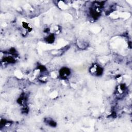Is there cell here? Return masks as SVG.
Masks as SVG:
<instances>
[{
	"mask_svg": "<svg viewBox=\"0 0 132 132\" xmlns=\"http://www.w3.org/2000/svg\"><path fill=\"white\" fill-rule=\"evenodd\" d=\"M70 73V70L68 69V68H65L61 70L60 75L62 77H67L69 75Z\"/></svg>",
	"mask_w": 132,
	"mask_h": 132,
	"instance_id": "1",
	"label": "cell"
}]
</instances>
